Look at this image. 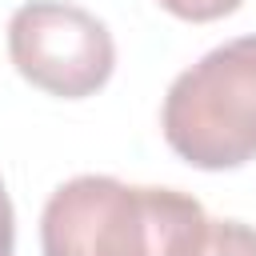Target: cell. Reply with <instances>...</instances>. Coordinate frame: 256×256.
Returning a JSON list of instances; mask_svg holds the SVG:
<instances>
[{
  "mask_svg": "<svg viewBox=\"0 0 256 256\" xmlns=\"http://www.w3.org/2000/svg\"><path fill=\"white\" fill-rule=\"evenodd\" d=\"M168 148L204 172L256 160V36H236L184 68L160 108Z\"/></svg>",
  "mask_w": 256,
  "mask_h": 256,
  "instance_id": "7a4b0ae2",
  "label": "cell"
},
{
  "mask_svg": "<svg viewBox=\"0 0 256 256\" xmlns=\"http://www.w3.org/2000/svg\"><path fill=\"white\" fill-rule=\"evenodd\" d=\"M16 252V212H12V196L0 180V256Z\"/></svg>",
  "mask_w": 256,
  "mask_h": 256,
  "instance_id": "8992f818",
  "label": "cell"
},
{
  "mask_svg": "<svg viewBox=\"0 0 256 256\" xmlns=\"http://www.w3.org/2000/svg\"><path fill=\"white\" fill-rule=\"evenodd\" d=\"M192 256H256V228L244 220H208Z\"/></svg>",
  "mask_w": 256,
  "mask_h": 256,
  "instance_id": "277c9868",
  "label": "cell"
},
{
  "mask_svg": "<svg viewBox=\"0 0 256 256\" xmlns=\"http://www.w3.org/2000/svg\"><path fill=\"white\" fill-rule=\"evenodd\" d=\"M8 56L16 72L60 100L100 92L116 68V40L100 16L64 0H28L8 20Z\"/></svg>",
  "mask_w": 256,
  "mask_h": 256,
  "instance_id": "3957f363",
  "label": "cell"
},
{
  "mask_svg": "<svg viewBox=\"0 0 256 256\" xmlns=\"http://www.w3.org/2000/svg\"><path fill=\"white\" fill-rule=\"evenodd\" d=\"M164 12H172L176 20H188V24H208V20H220V16H232L244 0H156Z\"/></svg>",
  "mask_w": 256,
  "mask_h": 256,
  "instance_id": "5b68a950",
  "label": "cell"
},
{
  "mask_svg": "<svg viewBox=\"0 0 256 256\" xmlns=\"http://www.w3.org/2000/svg\"><path fill=\"white\" fill-rule=\"evenodd\" d=\"M208 212L196 196L116 176H72L40 212L44 256H192Z\"/></svg>",
  "mask_w": 256,
  "mask_h": 256,
  "instance_id": "6da1fadb",
  "label": "cell"
}]
</instances>
